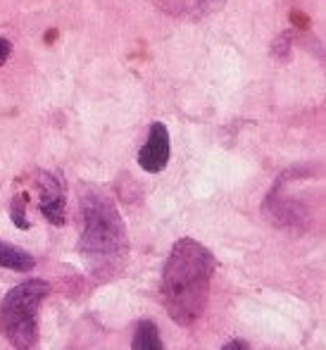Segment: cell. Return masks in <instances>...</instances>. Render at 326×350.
Here are the masks:
<instances>
[{
    "instance_id": "obj_1",
    "label": "cell",
    "mask_w": 326,
    "mask_h": 350,
    "mask_svg": "<svg viewBox=\"0 0 326 350\" xmlns=\"http://www.w3.org/2000/svg\"><path fill=\"white\" fill-rule=\"evenodd\" d=\"M217 260L200 241L181 239L174 243L162 269V303L176 324L191 327L205 314L210 303Z\"/></svg>"
},
{
    "instance_id": "obj_2",
    "label": "cell",
    "mask_w": 326,
    "mask_h": 350,
    "mask_svg": "<svg viewBox=\"0 0 326 350\" xmlns=\"http://www.w3.org/2000/svg\"><path fill=\"white\" fill-rule=\"evenodd\" d=\"M81 255L93 272H110L126 258V229L117 205L98 189L81 193Z\"/></svg>"
},
{
    "instance_id": "obj_3",
    "label": "cell",
    "mask_w": 326,
    "mask_h": 350,
    "mask_svg": "<svg viewBox=\"0 0 326 350\" xmlns=\"http://www.w3.org/2000/svg\"><path fill=\"white\" fill-rule=\"evenodd\" d=\"M51 288L46 281L31 279L14 286L0 303V329L17 350H31L38 338V310Z\"/></svg>"
},
{
    "instance_id": "obj_4",
    "label": "cell",
    "mask_w": 326,
    "mask_h": 350,
    "mask_svg": "<svg viewBox=\"0 0 326 350\" xmlns=\"http://www.w3.org/2000/svg\"><path fill=\"white\" fill-rule=\"evenodd\" d=\"M172 155V141H169V129L162 122H152L150 131H148L146 146L138 152V165L148 174H157L169 165Z\"/></svg>"
},
{
    "instance_id": "obj_5",
    "label": "cell",
    "mask_w": 326,
    "mask_h": 350,
    "mask_svg": "<svg viewBox=\"0 0 326 350\" xmlns=\"http://www.w3.org/2000/svg\"><path fill=\"white\" fill-rule=\"evenodd\" d=\"M36 186L38 208H41L43 217L51 224L62 226L65 224V189H62V181L55 174H51V172H41L36 176Z\"/></svg>"
},
{
    "instance_id": "obj_6",
    "label": "cell",
    "mask_w": 326,
    "mask_h": 350,
    "mask_svg": "<svg viewBox=\"0 0 326 350\" xmlns=\"http://www.w3.org/2000/svg\"><path fill=\"white\" fill-rule=\"evenodd\" d=\"M157 3L165 12L174 14V17H200L212 8L221 5V0H157Z\"/></svg>"
},
{
    "instance_id": "obj_7",
    "label": "cell",
    "mask_w": 326,
    "mask_h": 350,
    "mask_svg": "<svg viewBox=\"0 0 326 350\" xmlns=\"http://www.w3.org/2000/svg\"><path fill=\"white\" fill-rule=\"evenodd\" d=\"M131 350H165V343L160 338V329L152 319H141L133 329Z\"/></svg>"
},
{
    "instance_id": "obj_8",
    "label": "cell",
    "mask_w": 326,
    "mask_h": 350,
    "mask_svg": "<svg viewBox=\"0 0 326 350\" xmlns=\"http://www.w3.org/2000/svg\"><path fill=\"white\" fill-rule=\"evenodd\" d=\"M33 265L36 262L27 250L0 241V267L14 269V272H29V269H33Z\"/></svg>"
},
{
    "instance_id": "obj_9",
    "label": "cell",
    "mask_w": 326,
    "mask_h": 350,
    "mask_svg": "<svg viewBox=\"0 0 326 350\" xmlns=\"http://www.w3.org/2000/svg\"><path fill=\"white\" fill-rule=\"evenodd\" d=\"M27 196L19 193L12 198V203H10V217H12V221L19 226V229H29V219H27Z\"/></svg>"
},
{
    "instance_id": "obj_10",
    "label": "cell",
    "mask_w": 326,
    "mask_h": 350,
    "mask_svg": "<svg viewBox=\"0 0 326 350\" xmlns=\"http://www.w3.org/2000/svg\"><path fill=\"white\" fill-rule=\"evenodd\" d=\"M10 55H12V41H8L5 36H0V67L10 60Z\"/></svg>"
},
{
    "instance_id": "obj_11",
    "label": "cell",
    "mask_w": 326,
    "mask_h": 350,
    "mask_svg": "<svg viewBox=\"0 0 326 350\" xmlns=\"http://www.w3.org/2000/svg\"><path fill=\"white\" fill-rule=\"evenodd\" d=\"M221 350H250V346L245 341H241V338H234V341H229Z\"/></svg>"
}]
</instances>
